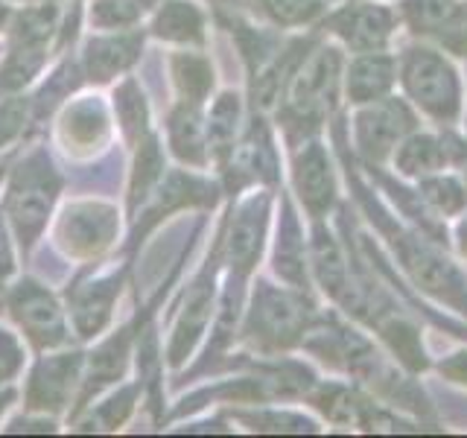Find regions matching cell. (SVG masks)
<instances>
[{
	"label": "cell",
	"mask_w": 467,
	"mask_h": 438,
	"mask_svg": "<svg viewBox=\"0 0 467 438\" xmlns=\"http://www.w3.org/2000/svg\"><path fill=\"white\" fill-rule=\"evenodd\" d=\"M423 196H427L438 211L444 214H456L464 208L467 193L452 182V179H432V182H423Z\"/></svg>",
	"instance_id": "cell-22"
},
{
	"label": "cell",
	"mask_w": 467,
	"mask_h": 438,
	"mask_svg": "<svg viewBox=\"0 0 467 438\" xmlns=\"http://www.w3.org/2000/svg\"><path fill=\"white\" fill-rule=\"evenodd\" d=\"M296 184L298 193L304 199V204L313 214H325L333 202V172L327 164V155L318 150V146H310L296 164Z\"/></svg>",
	"instance_id": "cell-11"
},
{
	"label": "cell",
	"mask_w": 467,
	"mask_h": 438,
	"mask_svg": "<svg viewBox=\"0 0 467 438\" xmlns=\"http://www.w3.org/2000/svg\"><path fill=\"white\" fill-rule=\"evenodd\" d=\"M18 365H21L18 342H15L6 330H0V380H6L9 374L18 371Z\"/></svg>",
	"instance_id": "cell-27"
},
{
	"label": "cell",
	"mask_w": 467,
	"mask_h": 438,
	"mask_svg": "<svg viewBox=\"0 0 467 438\" xmlns=\"http://www.w3.org/2000/svg\"><path fill=\"white\" fill-rule=\"evenodd\" d=\"M158 36L175 41H199L202 38V15L190 4H170L155 24Z\"/></svg>",
	"instance_id": "cell-18"
},
{
	"label": "cell",
	"mask_w": 467,
	"mask_h": 438,
	"mask_svg": "<svg viewBox=\"0 0 467 438\" xmlns=\"http://www.w3.org/2000/svg\"><path fill=\"white\" fill-rule=\"evenodd\" d=\"M62 234L67 248L79 255H91L111 243L114 216L109 208H99V204H79V208H70L65 214Z\"/></svg>",
	"instance_id": "cell-9"
},
{
	"label": "cell",
	"mask_w": 467,
	"mask_h": 438,
	"mask_svg": "<svg viewBox=\"0 0 467 438\" xmlns=\"http://www.w3.org/2000/svg\"><path fill=\"white\" fill-rule=\"evenodd\" d=\"M56 190H58V179L50 161L44 158V152H36L15 172V182L9 187V216L24 243H33L38 228L44 225Z\"/></svg>",
	"instance_id": "cell-2"
},
{
	"label": "cell",
	"mask_w": 467,
	"mask_h": 438,
	"mask_svg": "<svg viewBox=\"0 0 467 438\" xmlns=\"http://www.w3.org/2000/svg\"><path fill=\"white\" fill-rule=\"evenodd\" d=\"M394 82V65L386 56H362L348 68V97L354 102H371L383 97Z\"/></svg>",
	"instance_id": "cell-13"
},
{
	"label": "cell",
	"mask_w": 467,
	"mask_h": 438,
	"mask_svg": "<svg viewBox=\"0 0 467 438\" xmlns=\"http://www.w3.org/2000/svg\"><path fill=\"white\" fill-rule=\"evenodd\" d=\"M12 272V252H9V243H6V234L4 225H0V284L6 281V275Z\"/></svg>",
	"instance_id": "cell-29"
},
{
	"label": "cell",
	"mask_w": 467,
	"mask_h": 438,
	"mask_svg": "<svg viewBox=\"0 0 467 438\" xmlns=\"http://www.w3.org/2000/svg\"><path fill=\"white\" fill-rule=\"evenodd\" d=\"M138 50H140L138 36L91 41V47H88V70H91L94 79H109L111 73L123 70L129 62H135Z\"/></svg>",
	"instance_id": "cell-15"
},
{
	"label": "cell",
	"mask_w": 467,
	"mask_h": 438,
	"mask_svg": "<svg viewBox=\"0 0 467 438\" xmlns=\"http://www.w3.org/2000/svg\"><path fill=\"white\" fill-rule=\"evenodd\" d=\"M409 129H412V114L406 111L403 102L383 99L357 117V143L365 158L379 161L394 150V143Z\"/></svg>",
	"instance_id": "cell-4"
},
{
	"label": "cell",
	"mask_w": 467,
	"mask_h": 438,
	"mask_svg": "<svg viewBox=\"0 0 467 438\" xmlns=\"http://www.w3.org/2000/svg\"><path fill=\"white\" fill-rule=\"evenodd\" d=\"M403 85L418 106L427 114L438 117V120L452 123L459 117L462 91L456 70L438 53L409 50V56L403 58Z\"/></svg>",
	"instance_id": "cell-1"
},
{
	"label": "cell",
	"mask_w": 467,
	"mask_h": 438,
	"mask_svg": "<svg viewBox=\"0 0 467 438\" xmlns=\"http://www.w3.org/2000/svg\"><path fill=\"white\" fill-rule=\"evenodd\" d=\"M77 365H79L77 354L41 362L36 377H33V386H29V403L38 406V409H58L62 406L67 401L73 377H77Z\"/></svg>",
	"instance_id": "cell-12"
},
{
	"label": "cell",
	"mask_w": 467,
	"mask_h": 438,
	"mask_svg": "<svg viewBox=\"0 0 467 438\" xmlns=\"http://www.w3.org/2000/svg\"><path fill=\"white\" fill-rule=\"evenodd\" d=\"M158 167H161V161H158L155 143H146L143 152H140V161H138V172H135V193H131V199H135V202L143 199L146 190H150V184L158 179Z\"/></svg>",
	"instance_id": "cell-25"
},
{
	"label": "cell",
	"mask_w": 467,
	"mask_h": 438,
	"mask_svg": "<svg viewBox=\"0 0 467 438\" xmlns=\"http://www.w3.org/2000/svg\"><path fill=\"white\" fill-rule=\"evenodd\" d=\"M336 79H339V56L336 50H318L289 85V106L298 117H313L333 106Z\"/></svg>",
	"instance_id": "cell-3"
},
{
	"label": "cell",
	"mask_w": 467,
	"mask_h": 438,
	"mask_svg": "<svg viewBox=\"0 0 467 438\" xmlns=\"http://www.w3.org/2000/svg\"><path fill=\"white\" fill-rule=\"evenodd\" d=\"M208 310H211V287L199 281L196 289L190 292V304L184 310V318L179 325V333H175V342H172V362L184 360V354L193 345V339L199 336V330L204 328V318H208Z\"/></svg>",
	"instance_id": "cell-16"
},
{
	"label": "cell",
	"mask_w": 467,
	"mask_h": 438,
	"mask_svg": "<svg viewBox=\"0 0 467 438\" xmlns=\"http://www.w3.org/2000/svg\"><path fill=\"white\" fill-rule=\"evenodd\" d=\"M175 73H179V82L187 88V94L193 97V102L211 88L208 65H204L202 58H179V62H175Z\"/></svg>",
	"instance_id": "cell-23"
},
{
	"label": "cell",
	"mask_w": 467,
	"mask_h": 438,
	"mask_svg": "<svg viewBox=\"0 0 467 438\" xmlns=\"http://www.w3.org/2000/svg\"><path fill=\"white\" fill-rule=\"evenodd\" d=\"M330 26H333V33L342 36L354 50L374 53L379 47H386V41L391 38L394 15L386 6H377V4H354L336 15Z\"/></svg>",
	"instance_id": "cell-8"
},
{
	"label": "cell",
	"mask_w": 467,
	"mask_h": 438,
	"mask_svg": "<svg viewBox=\"0 0 467 438\" xmlns=\"http://www.w3.org/2000/svg\"><path fill=\"white\" fill-rule=\"evenodd\" d=\"M234 123H237V102L231 97H223L211 117V138L216 141V150H225L223 143L234 138Z\"/></svg>",
	"instance_id": "cell-24"
},
{
	"label": "cell",
	"mask_w": 467,
	"mask_h": 438,
	"mask_svg": "<svg viewBox=\"0 0 467 438\" xmlns=\"http://www.w3.org/2000/svg\"><path fill=\"white\" fill-rule=\"evenodd\" d=\"M123 360H126V330L120 339H111L106 348L94 357V369H91V386L97 389L106 380H114L123 371Z\"/></svg>",
	"instance_id": "cell-21"
},
{
	"label": "cell",
	"mask_w": 467,
	"mask_h": 438,
	"mask_svg": "<svg viewBox=\"0 0 467 438\" xmlns=\"http://www.w3.org/2000/svg\"><path fill=\"white\" fill-rule=\"evenodd\" d=\"M143 12V0H102L97 4L99 24H123Z\"/></svg>",
	"instance_id": "cell-26"
},
{
	"label": "cell",
	"mask_w": 467,
	"mask_h": 438,
	"mask_svg": "<svg viewBox=\"0 0 467 438\" xmlns=\"http://www.w3.org/2000/svg\"><path fill=\"white\" fill-rule=\"evenodd\" d=\"M120 289V281L111 277V281H97L88 289H82L77 296V307H73V318H77V328L82 336H91L97 333L102 325H106L109 310H111V301Z\"/></svg>",
	"instance_id": "cell-14"
},
{
	"label": "cell",
	"mask_w": 467,
	"mask_h": 438,
	"mask_svg": "<svg viewBox=\"0 0 467 438\" xmlns=\"http://www.w3.org/2000/svg\"><path fill=\"white\" fill-rule=\"evenodd\" d=\"M406 21L415 33L444 41L450 50H467V9L456 0H406Z\"/></svg>",
	"instance_id": "cell-6"
},
{
	"label": "cell",
	"mask_w": 467,
	"mask_h": 438,
	"mask_svg": "<svg viewBox=\"0 0 467 438\" xmlns=\"http://www.w3.org/2000/svg\"><path fill=\"white\" fill-rule=\"evenodd\" d=\"M277 24H306L325 9L321 0H260Z\"/></svg>",
	"instance_id": "cell-20"
},
{
	"label": "cell",
	"mask_w": 467,
	"mask_h": 438,
	"mask_svg": "<svg viewBox=\"0 0 467 438\" xmlns=\"http://www.w3.org/2000/svg\"><path fill=\"white\" fill-rule=\"evenodd\" d=\"M304 321L301 301H296L286 292H277L263 287L254 298V310H252V330L260 342L269 345H286L292 336L298 333Z\"/></svg>",
	"instance_id": "cell-7"
},
{
	"label": "cell",
	"mask_w": 467,
	"mask_h": 438,
	"mask_svg": "<svg viewBox=\"0 0 467 438\" xmlns=\"http://www.w3.org/2000/svg\"><path fill=\"white\" fill-rule=\"evenodd\" d=\"M170 135H172V146L175 152L187 161H202V126H199V114L193 109H182L172 114L170 123Z\"/></svg>",
	"instance_id": "cell-19"
},
{
	"label": "cell",
	"mask_w": 467,
	"mask_h": 438,
	"mask_svg": "<svg viewBox=\"0 0 467 438\" xmlns=\"http://www.w3.org/2000/svg\"><path fill=\"white\" fill-rule=\"evenodd\" d=\"M21 126V102H9V106H0V143L9 141Z\"/></svg>",
	"instance_id": "cell-28"
},
{
	"label": "cell",
	"mask_w": 467,
	"mask_h": 438,
	"mask_svg": "<svg viewBox=\"0 0 467 438\" xmlns=\"http://www.w3.org/2000/svg\"><path fill=\"white\" fill-rule=\"evenodd\" d=\"M263 223H266V202H245L240 214L231 223V237H228V263L234 269H252L260 255L263 243Z\"/></svg>",
	"instance_id": "cell-10"
},
{
	"label": "cell",
	"mask_w": 467,
	"mask_h": 438,
	"mask_svg": "<svg viewBox=\"0 0 467 438\" xmlns=\"http://www.w3.org/2000/svg\"><path fill=\"white\" fill-rule=\"evenodd\" d=\"M9 307L15 318L36 345H58L65 342V321L62 310L56 307L53 296L38 284H21L12 292Z\"/></svg>",
	"instance_id": "cell-5"
},
{
	"label": "cell",
	"mask_w": 467,
	"mask_h": 438,
	"mask_svg": "<svg viewBox=\"0 0 467 438\" xmlns=\"http://www.w3.org/2000/svg\"><path fill=\"white\" fill-rule=\"evenodd\" d=\"M447 161V150L441 141H435L430 135H418L412 141H406L398 152V167L409 175L418 172H432L438 167H444Z\"/></svg>",
	"instance_id": "cell-17"
}]
</instances>
